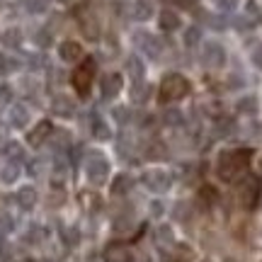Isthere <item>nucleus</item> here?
Wrapping results in <instances>:
<instances>
[{
  "instance_id": "f257e3e1",
  "label": "nucleus",
  "mask_w": 262,
  "mask_h": 262,
  "mask_svg": "<svg viewBox=\"0 0 262 262\" xmlns=\"http://www.w3.org/2000/svg\"><path fill=\"white\" fill-rule=\"evenodd\" d=\"M250 163V153L248 150H228L219 158V175L224 180H235Z\"/></svg>"
},
{
  "instance_id": "f03ea898",
  "label": "nucleus",
  "mask_w": 262,
  "mask_h": 262,
  "mask_svg": "<svg viewBox=\"0 0 262 262\" xmlns=\"http://www.w3.org/2000/svg\"><path fill=\"white\" fill-rule=\"evenodd\" d=\"M257 192H260V182L255 178H245L241 185H238V199L243 206H253L257 202Z\"/></svg>"
},
{
  "instance_id": "7ed1b4c3",
  "label": "nucleus",
  "mask_w": 262,
  "mask_h": 262,
  "mask_svg": "<svg viewBox=\"0 0 262 262\" xmlns=\"http://www.w3.org/2000/svg\"><path fill=\"white\" fill-rule=\"evenodd\" d=\"M187 80L182 78V75H170L165 78V83H163V95H165V100H175V97H182V95L187 93Z\"/></svg>"
},
{
  "instance_id": "20e7f679",
  "label": "nucleus",
  "mask_w": 262,
  "mask_h": 262,
  "mask_svg": "<svg viewBox=\"0 0 262 262\" xmlns=\"http://www.w3.org/2000/svg\"><path fill=\"white\" fill-rule=\"evenodd\" d=\"M143 182H146V187L153 189V192H165L172 180H170V175L165 172V170H150Z\"/></svg>"
},
{
  "instance_id": "39448f33",
  "label": "nucleus",
  "mask_w": 262,
  "mask_h": 262,
  "mask_svg": "<svg viewBox=\"0 0 262 262\" xmlns=\"http://www.w3.org/2000/svg\"><path fill=\"white\" fill-rule=\"evenodd\" d=\"M224 61H226L224 47L216 44V41H209L204 47V63L209 66V68H219V66H224Z\"/></svg>"
},
{
  "instance_id": "423d86ee",
  "label": "nucleus",
  "mask_w": 262,
  "mask_h": 262,
  "mask_svg": "<svg viewBox=\"0 0 262 262\" xmlns=\"http://www.w3.org/2000/svg\"><path fill=\"white\" fill-rule=\"evenodd\" d=\"M160 27L165 29V32L178 29L180 27V15L172 12V10H163V12H160Z\"/></svg>"
},
{
  "instance_id": "0eeeda50",
  "label": "nucleus",
  "mask_w": 262,
  "mask_h": 262,
  "mask_svg": "<svg viewBox=\"0 0 262 262\" xmlns=\"http://www.w3.org/2000/svg\"><path fill=\"white\" fill-rule=\"evenodd\" d=\"M107 262H131V255L124 245H112L107 250Z\"/></svg>"
},
{
  "instance_id": "6e6552de",
  "label": "nucleus",
  "mask_w": 262,
  "mask_h": 262,
  "mask_svg": "<svg viewBox=\"0 0 262 262\" xmlns=\"http://www.w3.org/2000/svg\"><path fill=\"white\" fill-rule=\"evenodd\" d=\"M34 202H37V192H34L32 187H22L17 192V204L22 206V209H32Z\"/></svg>"
},
{
  "instance_id": "1a4fd4ad",
  "label": "nucleus",
  "mask_w": 262,
  "mask_h": 262,
  "mask_svg": "<svg viewBox=\"0 0 262 262\" xmlns=\"http://www.w3.org/2000/svg\"><path fill=\"white\" fill-rule=\"evenodd\" d=\"M88 172H90V178H93V180H97V182H100V180H104V175H107V163L97 158L95 163H90Z\"/></svg>"
},
{
  "instance_id": "9d476101",
  "label": "nucleus",
  "mask_w": 262,
  "mask_h": 262,
  "mask_svg": "<svg viewBox=\"0 0 262 262\" xmlns=\"http://www.w3.org/2000/svg\"><path fill=\"white\" fill-rule=\"evenodd\" d=\"M150 12H153V5H150L148 0H136V5H134V15L139 19H148Z\"/></svg>"
},
{
  "instance_id": "9b49d317",
  "label": "nucleus",
  "mask_w": 262,
  "mask_h": 262,
  "mask_svg": "<svg viewBox=\"0 0 262 262\" xmlns=\"http://www.w3.org/2000/svg\"><path fill=\"white\" fill-rule=\"evenodd\" d=\"M10 119H12L15 126H22V124L27 122V110H25V107H15V110L10 112Z\"/></svg>"
},
{
  "instance_id": "f8f14e48",
  "label": "nucleus",
  "mask_w": 262,
  "mask_h": 262,
  "mask_svg": "<svg viewBox=\"0 0 262 262\" xmlns=\"http://www.w3.org/2000/svg\"><path fill=\"white\" fill-rule=\"evenodd\" d=\"M19 175V168L17 165H5L3 168V172H0V178H3V182H15Z\"/></svg>"
},
{
  "instance_id": "ddd939ff",
  "label": "nucleus",
  "mask_w": 262,
  "mask_h": 262,
  "mask_svg": "<svg viewBox=\"0 0 262 262\" xmlns=\"http://www.w3.org/2000/svg\"><path fill=\"white\" fill-rule=\"evenodd\" d=\"M78 54H80L78 44H71V41H66L63 47H61V56H63V58H75Z\"/></svg>"
},
{
  "instance_id": "4468645a",
  "label": "nucleus",
  "mask_w": 262,
  "mask_h": 262,
  "mask_svg": "<svg viewBox=\"0 0 262 262\" xmlns=\"http://www.w3.org/2000/svg\"><path fill=\"white\" fill-rule=\"evenodd\" d=\"M49 134V126L47 124H41V126H37V131H34V134H32V143H34V146H39V143H41V139H44V136H47Z\"/></svg>"
},
{
  "instance_id": "2eb2a0df",
  "label": "nucleus",
  "mask_w": 262,
  "mask_h": 262,
  "mask_svg": "<svg viewBox=\"0 0 262 262\" xmlns=\"http://www.w3.org/2000/svg\"><path fill=\"white\" fill-rule=\"evenodd\" d=\"M216 5H219V8L221 10H233L235 5H238V0H214Z\"/></svg>"
},
{
  "instance_id": "dca6fc26",
  "label": "nucleus",
  "mask_w": 262,
  "mask_h": 262,
  "mask_svg": "<svg viewBox=\"0 0 262 262\" xmlns=\"http://www.w3.org/2000/svg\"><path fill=\"white\" fill-rule=\"evenodd\" d=\"M168 241H172V231H170L168 226H163L160 228V243H168Z\"/></svg>"
},
{
  "instance_id": "f3484780",
  "label": "nucleus",
  "mask_w": 262,
  "mask_h": 262,
  "mask_svg": "<svg viewBox=\"0 0 262 262\" xmlns=\"http://www.w3.org/2000/svg\"><path fill=\"white\" fill-rule=\"evenodd\" d=\"M12 228V219L8 216H0V231H10Z\"/></svg>"
},
{
  "instance_id": "a211bd4d",
  "label": "nucleus",
  "mask_w": 262,
  "mask_h": 262,
  "mask_svg": "<svg viewBox=\"0 0 262 262\" xmlns=\"http://www.w3.org/2000/svg\"><path fill=\"white\" fill-rule=\"evenodd\" d=\"M112 189H114V192H124V189H126V178L122 175V178L114 182V187H112Z\"/></svg>"
},
{
  "instance_id": "6ab92c4d",
  "label": "nucleus",
  "mask_w": 262,
  "mask_h": 262,
  "mask_svg": "<svg viewBox=\"0 0 262 262\" xmlns=\"http://www.w3.org/2000/svg\"><path fill=\"white\" fill-rule=\"evenodd\" d=\"M253 61L262 68V47H257V51H253Z\"/></svg>"
},
{
  "instance_id": "aec40b11",
  "label": "nucleus",
  "mask_w": 262,
  "mask_h": 262,
  "mask_svg": "<svg viewBox=\"0 0 262 262\" xmlns=\"http://www.w3.org/2000/svg\"><path fill=\"white\" fill-rule=\"evenodd\" d=\"M5 66H8V61H5V58L0 56V73H3V71H5Z\"/></svg>"
},
{
  "instance_id": "412c9836",
  "label": "nucleus",
  "mask_w": 262,
  "mask_h": 262,
  "mask_svg": "<svg viewBox=\"0 0 262 262\" xmlns=\"http://www.w3.org/2000/svg\"><path fill=\"white\" fill-rule=\"evenodd\" d=\"M58 3H71V0H58Z\"/></svg>"
},
{
  "instance_id": "4be33fe9",
  "label": "nucleus",
  "mask_w": 262,
  "mask_h": 262,
  "mask_svg": "<svg viewBox=\"0 0 262 262\" xmlns=\"http://www.w3.org/2000/svg\"><path fill=\"white\" fill-rule=\"evenodd\" d=\"M22 262H32V260H22Z\"/></svg>"
}]
</instances>
